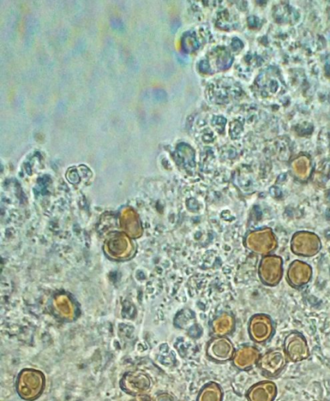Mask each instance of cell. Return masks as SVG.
<instances>
[{"mask_svg":"<svg viewBox=\"0 0 330 401\" xmlns=\"http://www.w3.org/2000/svg\"><path fill=\"white\" fill-rule=\"evenodd\" d=\"M44 375L34 369L22 371L17 379V393L27 400L37 398L44 390Z\"/></svg>","mask_w":330,"mask_h":401,"instance_id":"1","label":"cell"},{"mask_svg":"<svg viewBox=\"0 0 330 401\" xmlns=\"http://www.w3.org/2000/svg\"><path fill=\"white\" fill-rule=\"evenodd\" d=\"M288 362L289 359L284 349H273L261 356L257 362V367L264 374L269 377H275L283 372Z\"/></svg>","mask_w":330,"mask_h":401,"instance_id":"2","label":"cell"},{"mask_svg":"<svg viewBox=\"0 0 330 401\" xmlns=\"http://www.w3.org/2000/svg\"><path fill=\"white\" fill-rule=\"evenodd\" d=\"M284 350L293 363L302 362L307 360L310 357V349L305 337L302 333L291 332L285 338Z\"/></svg>","mask_w":330,"mask_h":401,"instance_id":"3","label":"cell"},{"mask_svg":"<svg viewBox=\"0 0 330 401\" xmlns=\"http://www.w3.org/2000/svg\"><path fill=\"white\" fill-rule=\"evenodd\" d=\"M322 242L315 233L302 231L296 233L292 241L293 252L297 255L311 257L320 252Z\"/></svg>","mask_w":330,"mask_h":401,"instance_id":"4","label":"cell"},{"mask_svg":"<svg viewBox=\"0 0 330 401\" xmlns=\"http://www.w3.org/2000/svg\"><path fill=\"white\" fill-rule=\"evenodd\" d=\"M235 352V347L231 341L225 337L212 339L206 348L208 357L217 363H226L232 360Z\"/></svg>","mask_w":330,"mask_h":401,"instance_id":"5","label":"cell"},{"mask_svg":"<svg viewBox=\"0 0 330 401\" xmlns=\"http://www.w3.org/2000/svg\"><path fill=\"white\" fill-rule=\"evenodd\" d=\"M273 333V323L269 317L259 314L252 317L249 325V334L255 343H266L272 338Z\"/></svg>","mask_w":330,"mask_h":401,"instance_id":"6","label":"cell"},{"mask_svg":"<svg viewBox=\"0 0 330 401\" xmlns=\"http://www.w3.org/2000/svg\"><path fill=\"white\" fill-rule=\"evenodd\" d=\"M123 390L134 396L146 393L152 386L149 377L141 371H135L124 375L121 382Z\"/></svg>","mask_w":330,"mask_h":401,"instance_id":"7","label":"cell"},{"mask_svg":"<svg viewBox=\"0 0 330 401\" xmlns=\"http://www.w3.org/2000/svg\"><path fill=\"white\" fill-rule=\"evenodd\" d=\"M261 353L255 346L245 345L236 350L232 357L233 366L239 371H247L259 362Z\"/></svg>","mask_w":330,"mask_h":401,"instance_id":"8","label":"cell"},{"mask_svg":"<svg viewBox=\"0 0 330 401\" xmlns=\"http://www.w3.org/2000/svg\"><path fill=\"white\" fill-rule=\"evenodd\" d=\"M246 396L248 401H274L277 396V386L272 381H262L252 386Z\"/></svg>","mask_w":330,"mask_h":401,"instance_id":"9","label":"cell"},{"mask_svg":"<svg viewBox=\"0 0 330 401\" xmlns=\"http://www.w3.org/2000/svg\"><path fill=\"white\" fill-rule=\"evenodd\" d=\"M260 272L262 280L268 285L278 283L282 276L281 260L278 257H267L262 263Z\"/></svg>","mask_w":330,"mask_h":401,"instance_id":"10","label":"cell"},{"mask_svg":"<svg viewBox=\"0 0 330 401\" xmlns=\"http://www.w3.org/2000/svg\"><path fill=\"white\" fill-rule=\"evenodd\" d=\"M249 245L255 252L266 253L275 249V240L271 231L264 230L252 233L249 238Z\"/></svg>","mask_w":330,"mask_h":401,"instance_id":"11","label":"cell"},{"mask_svg":"<svg viewBox=\"0 0 330 401\" xmlns=\"http://www.w3.org/2000/svg\"><path fill=\"white\" fill-rule=\"evenodd\" d=\"M288 278L293 285L297 287L307 285L313 278V269L308 263L302 261H295L292 263Z\"/></svg>","mask_w":330,"mask_h":401,"instance_id":"12","label":"cell"},{"mask_svg":"<svg viewBox=\"0 0 330 401\" xmlns=\"http://www.w3.org/2000/svg\"><path fill=\"white\" fill-rule=\"evenodd\" d=\"M223 389L217 382H210L201 389L196 401H223Z\"/></svg>","mask_w":330,"mask_h":401,"instance_id":"13","label":"cell"},{"mask_svg":"<svg viewBox=\"0 0 330 401\" xmlns=\"http://www.w3.org/2000/svg\"><path fill=\"white\" fill-rule=\"evenodd\" d=\"M234 327V321L230 317H221L214 322L213 326L214 332L216 336L225 337L226 335L230 333Z\"/></svg>","mask_w":330,"mask_h":401,"instance_id":"14","label":"cell"},{"mask_svg":"<svg viewBox=\"0 0 330 401\" xmlns=\"http://www.w3.org/2000/svg\"><path fill=\"white\" fill-rule=\"evenodd\" d=\"M329 215H330V213H329Z\"/></svg>","mask_w":330,"mask_h":401,"instance_id":"15","label":"cell"}]
</instances>
